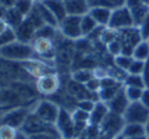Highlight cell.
Returning <instances> with one entry per match:
<instances>
[{
	"instance_id": "4fadbf2b",
	"label": "cell",
	"mask_w": 149,
	"mask_h": 139,
	"mask_svg": "<svg viewBox=\"0 0 149 139\" xmlns=\"http://www.w3.org/2000/svg\"><path fill=\"white\" fill-rule=\"evenodd\" d=\"M33 50L38 57L50 60L54 57V45H53L52 39H46V38H33L31 42Z\"/></svg>"
},
{
	"instance_id": "b9f144b4",
	"label": "cell",
	"mask_w": 149,
	"mask_h": 139,
	"mask_svg": "<svg viewBox=\"0 0 149 139\" xmlns=\"http://www.w3.org/2000/svg\"><path fill=\"white\" fill-rule=\"evenodd\" d=\"M138 29H139V33H141L142 39L148 40L149 39V13H148V15L145 17V20L142 21V24L138 27Z\"/></svg>"
},
{
	"instance_id": "f35d334b",
	"label": "cell",
	"mask_w": 149,
	"mask_h": 139,
	"mask_svg": "<svg viewBox=\"0 0 149 139\" xmlns=\"http://www.w3.org/2000/svg\"><path fill=\"white\" fill-rule=\"evenodd\" d=\"M95 104H96V100H92V99H82L77 102L78 109H81V110H84L86 113H91L93 110Z\"/></svg>"
},
{
	"instance_id": "836d02e7",
	"label": "cell",
	"mask_w": 149,
	"mask_h": 139,
	"mask_svg": "<svg viewBox=\"0 0 149 139\" xmlns=\"http://www.w3.org/2000/svg\"><path fill=\"white\" fill-rule=\"evenodd\" d=\"M124 86H135V88H145L142 75H134V74H127L124 80Z\"/></svg>"
},
{
	"instance_id": "d590c367",
	"label": "cell",
	"mask_w": 149,
	"mask_h": 139,
	"mask_svg": "<svg viewBox=\"0 0 149 139\" xmlns=\"http://www.w3.org/2000/svg\"><path fill=\"white\" fill-rule=\"evenodd\" d=\"M71 114L75 124H89V113L75 107V110H72Z\"/></svg>"
},
{
	"instance_id": "7dc6e473",
	"label": "cell",
	"mask_w": 149,
	"mask_h": 139,
	"mask_svg": "<svg viewBox=\"0 0 149 139\" xmlns=\"http://www.w3.org/2000/svg\"><path fill=\"white\" fill-rule=\"evenodd\" d=\"M142 1L141 0H125V6L128 7V8H134V7H136V6H139Z\"/></svg>"
},
{
	"instance_id": "60d3db41",
	"label": "cell",
	"mask_w": 149,
	"mask_h": 139,
	"mask_svg": "<svg viewBox=\"0 0 149 139\" xmlns=\"http://www.w3.org/2000/svg\"><path fill=\"white\" fill-rule=\"evenodd\" d=\"M85 88H86L89 92H92V93H97L99 91H100V88H102V85H100V80L96 78V77H93L89 82H86V84H85Z\"/></svg>"
},
{
	"instance_id": "7a4b0ae2",
	"label": "cell",
	"mask_w": 149,
	"mask_h": 139,
	"mask_svg": "<svg viewBox=\"0 0 149 139\" xmlns=\"http://www.w3.org/2000/svg\"><path fill=\"white\" fill-rule=\"evenodd\" d=\"M54 125L63 139H75V122L72 120V114L67 109L60 107Z\"/></svg>"
},
{
	"instance_id": "ac0fdd59",
	"label": "cell",
	"mask_w": 149,
	"mask_h": 139,
	"mask_svg": "<svg viewBox=\"0 0 149 139\" xmlns=\"http://www.w3.org/2000/svg\"><path fill=\"white\" fill-rule=\"evenodd\" d=\"M111 11L113 10L106 8V7L93 6L89 8L88 14L96 21L97 25H100V27H109V22H110V18H111Z\"/></svg>"
},
{
	"instance_id": "91938a15",
	"label": "cell",
	"mask_w": 149,
	"mask_h": 139,
	"mask_svg": "<svg viewBox=\"0 0 149 139\" xmlns=\"http://www.w3.org/2000/svg\"><path fill=\"white\" fill-rule=\"evenodd\" d=\"M148 40H149V39H148Z\"/></svg>"
},
{
	"instance_id": "7402d4cb",
	"label": "cell",
	"mask_w": 149,
	"mask_h": 139,
	"mask_svg": "<svg viewBox=\"0 0 149 139\" xmlns=\"http://www.w3.org/2000/svg\"><path fill=\"white\" fill-rule=\"evenodd\" d=\"M4 20L7 21L8 27H11L15 29L18 25H21V22L25 20V17L19 13L15 7H13V8H8L6 11V18H4Z\"/></svg>"
},
{
	"instance_id": "e575fe53",
	"label": "cell",
	"mask_w": 149,
	"mask_h": 139,
	"mask_svg": "<svg viewBox=\"0 0 149 139\" xmlns=\"http://www.w3.org/2000/svg\"><path fill=\"white\" fill-rule=\"evenodd\" d=\"M14 40H17L15 29L10 27L7 31H4L3 33H0V49L3 46H6V45H8V43L14 42Z\"/></svg>"
},
{
	"instance_id": "4316f807",
	"label": "cell",
	"mask_w": 149,
	"mask_h": 139,
	"mask_svg": "<svg viewBox=\"0 0 149 139\" xmlns=\"http://www.w3.org/2000/svg\"><path fill=\"white\" fill-rule=\"evenodd\" d=\"M121 89H123V84L116 85V86H111V88H102V89L97 92V95H99V100H100V102H104V103H107V102H110L117 93L121 91Z\"/></svg>"
},
{
	"instance_id": "8992f818",
	"label": "cell",
	"mask_w": 149,
	"mask_h": 139,
	"mask_svg": "<svg viewBox=\"0 0 149 139\" xmlns=\"http://www.w3.org/2000/svg\"><path fill=\"white\" fill-rule=\"evenodd\" d=\"M58 111H60V107L50 100H40L36 103V106L33 109V114L39 117L42 121L49 122V124H56V120H57Z\"/></svg>"
},
{
	"instance_id": "9f6ffc18",
	"label": "cell",
	"mask_w": 149,
	"mask_h": 139,
	"mask_svg": "<svg viewBox=\"0 0 149 139\" xmlns=\"http://www.w3.org/2000/svg\"><path fill=\"white\" fill-rule=\"evenodd\" d=\"M113 139H125V136H124L123 133H120V135H117L116 138H113Z\"/></svg>"
},
{
	"instance_id": "277c9868",
	"label": "cell",
	"mask_w": 149,
	"mask_h": 139,
	"mask_svg": "<svg viewBox=\"0 0 149 139\" xmlns=\"http://www.w3.org/2000/svg\"><path fill=\"white\" fill-rule=\"evenodd\" d=\"M21 131L26 135H35V133H42V132H53V133H58L57 128L54 124H49L45 122L42 120L36 117L33 113H31L28 115V118L25 120L24 125L21 128ZM60 135V133H58Z\"/></svg>"
},
{
	"instance_id": "ee69618b",
	"label": "cell",
	"mask_w": 149,
	"mask_h": 139,
	"mask_svg": "<svg viewBox=\"0 0 149 139\" xmlns=\"http://www.w3.org/2000/svg\"><path fill=\"white\" fill-rule=\"evenodd\" d=\"M142 80L143 84H145V88H149V60L145 61V67H143V71H142Z\"/></svg>"
},
{
	"instance_id": "f546056e",
	"label": "cell",
	"mask_w": 149,
	"mask_h": 139,
	"mask_svg": "<svg viewBox=\"0 0 149 139\" xmlns=\"http://www.w3.org/2000/svg\"><path fill=\"white\" fill-rule=\"evenodd\" d=\"M132 56H127V54H118L114 57V66L118 68V70H123V71H128L131 63H132Z\"/></svg>"
},
{
	"instance_id": "db71d44e",
	"label": "cell",
	"mask_w": 149,
	"mask_h": 139,
	"mask_svg": "<svg viewBox=\"0 0 149 139\" xmlns=\"http://www.w3.org/2000/svg\"><path fill=\"white\" fill-rule=\"evenodd\" d=\"M0 106H6L4 102H3V91L0 89Z\"/></svg>"
},
{
	"instance_id": "603a6c76",
	"label": "cell",
	"mask_w": 149,
	"mask_h": 139,
	"mask_svg": "<svg viewBox=\"0 0 149 139\" xmlns=\"http://www.w3.org/2000/svg\"><path fill=\"white\" fill-rule=\"evenodd\" d=\"M125 138H134V136H146L145 125L143 124H125L121 132Z\"/></svg>"
},
{
	"instance_id": "ba28073f",
	"label": "cell",
	"mask_w": 149,
	"mask_h": 139,
	"mask_svg": "<svg viewBox=\"0 0 149 139\" xmlns=\"http://www.w3.org/2000/svg\"><path fill=\"white\" fill-rule=\"evenodd\" d=\"M31 113L29 110L26 109L25 106H18V107H14L8 111L3 113V117H1V124H6V125L14 127L21 131V128L24 125L25 120L28 118Z\"/></svg>"
},
{
	"instance_id": "83f0119b",
	"label": "cell",
	"mask_w": 149,
	"mask_h": 139,
	"mask_svg": "<svg viewBox=\"0 0 149 139\" xmlns=\"http://www.w3.org/2000/svg\"><path fill=\"white\" fill-rule=\"evenodd\" d=\"M88 3H89V7L100 6L110 10H116L118 7L125 6V0H88Z\"/></svg>"
},
{
	"instance_id": "c3c4849f",
	"label": "cell",
	"mask_w": 149,
	"mask_h": 139,
	"mask_svg": "<svg viewBox=\"0 0 149 139\" xmlns=\"http://www.w3.org/2000/svg\"><path fill=\"white\" fill-rule=\"evenodd\" d=\"M8 24H7V21L4 20V18H0V33H3L4 31H7L8 29Z\"/></svg>"
},
{
	"instance_id": "816d5d0a",
	"label": "cell",
	"mask_w": 149,
	"mask_h": 139,
	"mask_svg": "<svg viewBox=\"0 0 149 139\" xmlns=\"http://www.w3.org/2000/svg\"><path fill=\"white\" fill-rule=\"evenodd\" d=\"M6 8L3 6H0V18H6Z\"/></svg>"
},
{
	"instance_id": "7bdbcfd3",
	"label": "cell",
	"mask_w": 149,
	"mask_h": 139,
	"mask_svg": "<svg viewBox=\"0 0 149 139\" xmlns=\"http://www.w3.org/2000/svg\"><path fill=\"white\" fill-rule=\"evenodd\" d=\"M29 139H60L61 136L58 133L53 132H42V133H35V135H28Z\"/></svg>"
},
{
	"instance_id": "f1b7e54d",
	"label": "cell",
	"mask_w": 149,
	"mask_h": 139,
	"mask_svg": "<svg viewBox=\"0 0 149 139\" xmlns=\"http://www.w3.org/2000/svg\"><path fill=\"white\" fill-rule=\"evenodd\" d=\"M117 38H118V31L117 29L111 27H104L103 31H102V35H100V42L104 46H107L109 43L114 42Z\"/></svg>"
},
{
	"instance_id": "681fc988",
	"label": "cell",
	"mask_w": 149,
	"mask_h": 139,
	"mask_svg": "<svg viewBox=\"0 0 149 139\" xmlns=\"http://www.w3.org/2000/svg\"><path fill=\"white\" fill-rule=\"evenodd\" d=\"M14 107L15 106H0V114L8 111V110H11V109H14Z\"/></svg>"
},
{
	"instance_id": "e0dca14e",
	"label": "cell",
	"mask_w": 149,
	"mask_h": 139,
	"mask_svg": "<svg viewBox=\"0 0 149 139\" xmlns=\"http://www.w3.org/2000/svg\"><path fill=\"white\" fill-rule=\"evenodd\" d=\"M110 113L107 104L104 102H96V104L93 107V110L89 113V124L91 125L100 127V124L104 121V118L107 117V114Z\"/></svg>"
},
{
	"instance_id": "74e56055",
	"label": "cell",
	"mask_w": 149,
	"mask_h": 139,
	"mask_svg": "<svg viewBox=\"0 0 149 139\" xmlns=\"http://www.w3.org/2000/svg\"><path fill=\"white\" fill-rule=\"evenodd\" d=\"M134 59V57H132ZM143 67H145V61H141V60H132V63H131L130 68H128V71L127 74H134V75H141L143 71Z\"/></svg>"
},
{
	"instance_id": "5b68a950",
	"label": "cell",
	"mask_w": 149,
	"mask_h": 139,
	"mask_svg": "<svg viewBox=\"0 0 149 139\" xmlns=\"http://www.w3.org/2000/svg\"><path fill=\"white\" fill-rule=\"evenodd\" d=\"M125 124H143L149 118V109L141 102H131L123 114Z\"/></svg>"
},
{
	"instance_id": "bcb514c9",
	"label": "cell",
	"mask_w": 149,
	"mask_h": 139,
	"mask_svg": "<svg viewBox=\"0 0 149 139\" xmlns=\"http://www.w3.org/2000/svg\"><path fill=\"white\" fill-rule=\"evenodd\" d=\"M15 4H17V0H0V6H3L6 10L15 7Z\"/></svg>"
},
{
	"instance_id": "9a60e30c",
	"label": "cell",
	"mask_w": 149,
	"mask_h": 139,
	"mask_svg": "<svg viewBox=\"0 0 149 139\" xmlns=\"http://www.w3.org/2000/svg\"><path fill=\"white\" fill-rule=\"evenodd\" d=\"M106 104H107V107H109V110H110L111 113L123 115L124 113H125V110H127L128 104H130V100L127 99V96H125V93H124V88L117 93L110 102H107Z\"/></svg>"
},
{
	"instance_id": "52a82bcc",
	"label": "cell",
	"mask_w": 149,
	"mask_h": 139,
	"mask_svg": "<svg viewBox=\"0 0 149 139\" xmlns=\"http://www.w3.org/2000/svg\"><path fill=\"white\" fill-rule=\"evenodd\" d=\"M81 17L79 15H67L64 20L58 24V28L65 38L78 40L84 36L82 31H81Z\"/></svg>"
},
{
	"instance_id": "8d00e7d4",
	"label": "cell",
	"mask_w": 149,
	"mask_h": 139,
	"mask_svg": "<svg viewBox=\"0 0 149 139\" xmlns=\"http://www.w3.org/2000/svg\"><path fill=\"white\" fill-rule=\"evenodd\" d=\"M54 36V27L52 25H42L40 28L36 29L35 38H46V39H53Z\"/></svg>"
},
{
	"instance_id": "f5cc1de1",
	"label": "cell",
	"mask_w": 149,
	"mask_h": 139,
	"mask_svg": "<svg viewBox=\"0 0 149 139\" xmlns=\"http://www.w3.org/2000/svg\"><path fill=\"white\" fill-rule=\"evenodd\" d=\"M145 133H146V138L149 139V118H148V121L145 122Z\"/></svg>"
},
{
	"instance_id": "6f0895ef",
	"label": "cell",
	"mask_w": 149,
	"mask_h": 139,
	"mask_svg": "<svg viewBox=\"0 0 149 139\" xmlns=\"http://www.w3.org/2000/svg\"><path fill=\"white\" fill-rule=\"evenodd\" d=\"M1 117H3V114H0V125H1Z\"/></svg>"
},
{
	"instance_id": "4dcf8cb0",
	"label": "cell",
	"mask_w": 149,
	"mask_h": 139,
	"mask_svg": "<svg viewBox=\"0 0 149 139\" xmlns=\"http://www.w3.org/2000/svg\"><path fill=\"white\" fill-rule=\"evenodd\" d=\"M145 88H135V86H124V93L127 99L131 102H139Z\"/></svg>"
},
{
	"instance_id": "7c38bea8",
	"label": "cell",
	"mask_w": 149,
	"mask_h": 139,
	"mask_svg": "<svg viewBox=\"0 0 149 139\" xmlns=\"http://www.w3.org/2000/svg\"><path fill=\"white\" fill-rule=\"evenodd\" d=\"M21 66H22V68H24V71L26 74H29L31 77L36 78V80L39 77H42V75L53 73L50 67L38 59H31V60H26V61H22Z\"/></svg>"
},
{
	"instance_id": "6da1fadb",
	"label": "cell",
	"mask_w": 149,
	"mask_h": 139,
	"mask_svg": "<svg viewBox=\"0 0 149 139\" xmlns=\"http://www.w3.org/2000/svg\"><path fill=\"white\" fill-rule=\"evenodd\" d=\"M0 57L4 60H8V61L22 63L26 60L35 59L36 53H35L31 43H22L19 40H14V42L0 49Z\"/></svg>"
},
{
	"instance_id": "f907efd6",
	"label": "cell",
	"mask_w": 149,
	"mask_h": 139,
	"mask_svg": "<svg viewBox=\"0 0 149 139\" xmlns=\"http://www.w3.org/2000/svg\"><path fill=\"white\" fill-rule=\"evenodd\" d=\"M15 139H29V138H28V135H26V133H24L22 131H19L18 135H17V138H15Z\"/></svg>"
},
{
	"instance_id": "3957f363",
	"label": "cell",
	"mask_w": 149,
	"mask_h": 139,
	"mask_svg": "<svg viewBox=\"0 0 149 139\" xmlns=\"http://www.w3.org/2000/svg\"><path fill=\"white\" fill-rule=\"evenodd\" d=\"M117 39L120 40V43L123 46V53L121 54H127V56H132L134 47L141 40H143L141 33H139L138 27H130V28H125V29H120Z\"/></svg>"
},
{
	"instance_id": "f6af8a7d",
	"label": "cell",
	"mask_w": 149,
	"mask_h": 139,
	"mask_svg": "<svg viewBox=\"0 0 149 139\" xmlns=\"http://www.w3.org/2000/svg\"><path fill=\"white\" fill-rule=\"evenodd\" d=\"M141 103H142L143 106H146L149 109V88H145L142 92V96H141V100H139Z\"/></svg>"
},
{
	"instance_id": "d6986e66",
	"label": "cell",
	"mask_w": 149,
	"mask_h": 139,
	"mask_svg": "<svg viewBox=\"0 0 149 139\" xmlns=\"http://www.w3.org/2000/svg\"><path fill=\"white\" fill-rule=\"evenodd\" d=\"M45 3V6L52 11V14L56 17L58 24L67 17V11H65L64 0H42Z\"/></svg>"
},
{
	"instance_id": "30bf717a",
	"label": "cell",
	"mask_w": 149,
	"mask_h": 139,
	"mask_svg": "<svg viewBox=\"0 0 149 139\" xmlns=\"http://www.w3.org/2000/svg\"><path fill=\"white\" fill-rule=\"evenodd\" d=\"M124 125H125V121H124L123 115L110 111L107 114V117L104 118V121L100 124V129L103 133H106L107 136H110L113 139L123 132Z\"/></svg>"
},
{
	"instance_id": "44dd1931",
	"label": "cell",
	"mask_w": 149,
	"mask_h": 139,
	"mask_svg": "<svg viewBox=\"0 0 149 139\" xmlns=\"http://www.w3.org/2000/svg\"><path fill=\"white\" fill-rule=\"evenodd\" d=\"M148 13H149V4H145V3H141L139 6L131 8V15H132V20H134V25L139 27L142 24V21L145 20V17L148 15Z\"/></svg>"
},
{
	"instance_id": "8fae6325",
	"label": "cell",
	"mask_w": 149,
	"mask_h": 139,
	"mask_svg": "<svg viewBox=\"0 0 149 139\" xmlns=\"http://www.w3.org/2000/svg\"><path fill=\"white\" fill-rule=\"evenodd\" d=\"M60 88V80H58L57 74L50 73L42 75L36 80V92L45 96H50L58 91Z\"/></svg>"
},
{
	"instance_id": "680465c9",
	"label": "cell",
	"mask_w": 149,
	"mask_h": 139,
	"mask_svg": "<svg viewBox=\"0 0 149 139\" xmlns=\"http://www.w3.org/2000/svg\"><path fill=\"white\" fill-rule=\"evenodd\" d=\"M60 139H63V138H60Z\"/></svg>"
},
{
	"instance_id": "d6a6232c",
	"label": "cell",
	"mask_w": 149,
	"mask_h": 139,
	"mask_svg": "<svg viewBox=\"0 0 149 139\" xmlns=\"http://www.w3.org/2000/svg\"><path fill=\"white\" fill-rule=\"evenodd\" d=\"M33 6H35V1H33V0H17L15 8H17L24 17H26L28 14L32 11Z\"/></svg>"
},
{
	"instance_id": "cb8c5ba5",
	"label": "cell",
	"mask_w": 149,
	"mask_h": 139,
	"mask_svg": "<svg viewBox=\"0 0 149 139\" xmlns=\"http://www.w3.org/2000/svg\"><path fill=\"white\" fill-rule=\"evenodd\" d=\"M93 77H95V73H93V70H89V68H79L71 74V80L78 84H82V85L89 82Z\"/></svg>"
},
{
	"instance_id": "11a10c76",
	"label": "cell",
	"mask_w": 149,
	"mask_h": 139,
	"mask_svg": "<svg viewBox=\"0 0 149 139\" xmlns=\"http://www.w3.org/2000/svg\"><path fill=\"white\" fill-rule=\"evenodd\" d=\"M125 139H148L146 136H134V138H125Z\"/></svg>"
},
{
	"instance_id": "5bb4252c",
	"label": "cell",
	"mask_w": 149,
	"mask_h": 139,
	"mask_svg": "<svg viewBox=\"0 0 149 139\" xmlns=\"http://www.w3.org/2000/svg\"><path fill=\"white\" fill-rule=\"evenodd\" d=\"M35 32H36V27L26 18L21 22V25L15 28L17 40L22 42V43H31L35 38Z\"/></svg>"
},
{
	"instance_id": "d4e9b609",
	"label": "cell",
	"mask_w": 149,
	"mask_h": 139,
	"mask_svg": "<svg viewBox=\"0 0 149 139\" xmlns=\"http://www.w3.org/2000/svg\"><path fill=\"white\" fill-rule=\"evenodd\" d=\"M132 57L135 60L146 61L149 60V40H141L132 52Z\"/></svg>"
},
{
	"instance_id": "484cf974",
	"label": "cell",
	"mask_w": 149,
	"mask_h": 139,
	"mask_svg": "<svg viewBox=\"0 0 149 139\" xmlns=\"http://www.w3.org/2000/svg\"><path fill=\"white\" fill-rule=\"evenodd\" d=\"M97 27H99L97 22L92 18L89 14H85V15L81 17V31H82V35H84V36L91 35Z\"/></svg>"
},
{
	"instance_id": "2e32d148",
	"label": "cell",
	"mask_w": 149,
	"mask_h": 139,
	"mask_svg": "<svg viewBox=\"0 0 149 139\" xmlns=\"http://www.w3.org/2000/svg\"><path fill=\"white\" fill-rule=\"evenodd\" d=\"M64 6L67 15H85L89 11L88 0H64Z\"/></svg>"
},
{
	"instance_id": "ab89813d",
	"label": "cell",
	"mask_w": 149,
	"mask_h": 139,
	"mask_svg": "<svg viewBox=\"0 0 149 139\" xmlns=\"http://www.w3.org/2000/svg\"><path fill=\"white\" fill-rule=\"evenodd\" d=\"M106 47H107V52H109L113 57H116V56L123 53V46H121V43H120V40L118 39H116L114 42L109 43Z\"/></svg>"
},
{
	"instance_id": "1f68e13d",
	"label": "cell",
	"mask_w": 149,
	"mask_h": 139,
	"mask_svg": "<svg viewBox=\"0 0 149 139\" xmlns=\"http://www.w3.org/2000/svg\"><path fill=\"white\" fill-rule=\"evenodd\" d=\"M19 129L14 128V127L1 124L0 125V139H15L18 135Z\"/></svg>"
},
{
	"instance_id": "ffe728a7",
	"label": "cell",
	"mask_w": 149,
	"mask_h": 139,
	"mask_svg": "<svg viewBox=\"0 0 149 139\" xmlns=\"http://www.w3.org/2000/svg\"><path fill=\"white\" fill-rule=\"evenodd\" d=\"M33 8L36 10V13L39 14V17L42 18V21L45 22L46 25H52V27H58V21L56 20V17L52 14V11L45 6L43 1H39V3H35Z\"/></svg>"
},
{
	"instance_id": "9c48e42d",
	"label": "cell",
	"mask_w": 149,
	"mask_h": 139,
	"mask_svg": "<svg viewBox=\"0 0 149 139\" xmlns=\"http://www.w3.org/2000/svg\"><path fill=\"white\" fill-rule=\"evenodd\" d=\"M109 27L114 28L117 31L125 29V28H130V27H135L130 8L127 6H123V7L116 8V10H113L111 11V18H110V22H109Z\"/></svg>"
}]
</instances>
